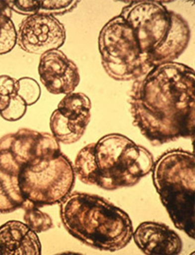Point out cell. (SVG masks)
<instances>
[{
	"label": "cell",
	"mask_w": 195,
	"mask_h": 255,
	"mask_svg": "<svg viewBox=\"0 0 195 255\" xmlns=\"http://www.w3.org/2000/svg\"><path fill=\"white\" fill-rule=\"evenodd\" d=\"M120 16L132 27L140 49L154 68L174 62L190 42L189 24L157 1H133Z\"/></svg>",
	"instance_id": "cell-4"
},
{
	"label": "cell",
	"mask_w": 195,
	"mask_h": 255,
	"mask_svg": "<svg viewBox=\"0 0 195 255\" xmlns=\"http://www.w3.org/2000/svg\"><path fill=\"white\" fill-rule=\"evenodd\" d=\"M132 239L144 255H177L183 251L179 235L164 223L143 222L133 230Z\"/></svg>",
	"instance_id": "cell-11"
},
{
	"label": "cell",
	"mask_w": 195,
	"mask_h": 255,
	"mask_svg": "<svg viewBox=\"0 0 195 255\" xmlns=\"http://www.w3.org/2000/svg\"><path fill=\"white\" fill-rule=\"evenodd\" d=\"M38 74L48 92L55 95L74 92L81 80L76 64L59 49L41 55Z\"/></svg>",
	"instance_id": "cell-10"
},
{
	"label": "cell",
	"mask_w": 195,
	"mask_h": 255,
	"mask_svg": "<svg viewBox=\"0 0 195 255\" xmlns=\"http://www.w3.org/2000/svg\"><path fill=\"white\" fill-rule=\"evenodd\" d=\"M59 205L64 227L84 245L115 253L127 247L132 239L129 215L102 197L71 192Z\"/></svg>",
	"instance_id": "cell-3"
},
{
	"label": "cell",
	"mask_w": 195,
	"mask_h": 255,
	"mask_svg": "<svg viewBox=\"0 0 195 255\" xmlns=\"http://www.w3.org/2000/svg\"><path fill=\"white\" fill-rule=\"evenodd\" d=\"M17 95L25 101L27 107L32 106L40 99L41 88L37 80L24 77L17 80Z\"/></svg>",
	"instance_id": "cell-17"
},
{
	"label": "cell",
	"mask_w": 195,
	"mask_h": 255,
	"mask_svg": "<svg viewBox=\"0 0 195 255\" xmlns=\"http://www.w3.org/2000/svg\"><path fill=\"white\" fill-rule=\"evenodd\" d=\"M27 109L25 101L19 96H14L5 111L0 112V116L7 122H16L25 116Z\"/></svg>",
	"instance_id": "cell-18"
},
{
	"label": "cell",
	"mask_w": 195,
	"mask_h": 255,
	"mask_svg": "<svg viewBox=\"0 0 195 255\" xmlns=\"http://www.w3.org/2000/svg\"><path fill=\"white\" fill-rule=\"evenodd\" d=\"M65 40V27L56 16L36 14L22 20L16 44L27 53L43 55L59 49Z\"/></svg>",
	"instance_id": "cell-9"
},
{
	"label": "cell",
	"mask_w": 195,
	"mask_h": 255,
	"mask_svg": "<svg viewBox=\"0 0 195 255\" xmlns=\"http://www.w3.org/2000/svg\"><path fill=\"white\" fill-rule=\"evenodd\" d=\"M17 95V80L8 75L0 76V101L10 100Z\"/></svg>",
	"instance_id": "cell-19"
},
{
	"label": "cell",
	"mask_w": 195,
	"mask_h": 255,
	"mask_svg": "<svg viewBox=\"0 0 195 255\" xmlns=\"http://www.w3.org/2000/svg\"><path fill=\"white\" fill-rule=\"evenodd\" d=\"M98 48L102 66L114 80H137L153 69L142 53L132 27L120 15L102 27Z\"/></svg>",
	"instance_id": "cell-7"
},
{
	"label": "cell",
	"mask_w": 195,
	"mask_h": 255,
	"mask_svg": "<svg viewBox=\"0 0 195 255\" xmlns=\"http://www.w3.org/2000/svg\"><path fill=\"white\" fill-rule=\"evenodd\" d=\"M128 103L132 124L153 146L195 135V69L168 62L133 80Z\"/></svg>",
	"instance_id": "cell-1"
},
{
	"label": "cell",
	"mask_w": 195,
	"mask_h": 255,
	"mask_svg": "<svg viewBox=\"0 0 195 255\" xmlns=\"http://www.w3.org/2000/svg\"><path fill=\"white\" fill-rule=\"evenodd\" d=\"M24 223L37 234L48 232L53 228L52 218L39 208L29 206L24 209Z\"/></svg>",
	"instance_id": "cell-15"
},
{
	"label": "cell",
	"mask_w": 195,
	"mask_h": 255,
	"mask_svg": "<svg viewBox=\"0 0 195 255\" xmlns=\"http://www.w3.org/2000/svg\"><path fill=\"white\" fill-rule=\"evenodd\" d=\"M153 154L127 136L107 134L80 149L74 159L75 177L106 191L135 186L153 169Z\"/></svg>",
	"instance_id": "cell-2"
},
{
	"label": "cell",
	"mask_w": 195,
	"mask_h": 255,
	"mask_svg": "<svg viewBox=\"0 0 195 255\" xmlns=\"http://www.w3.org/2000/svg\"><path fill=\"white\" fill-rule=\"evenodd\" d=\"M74 182V166L63 152L23 165L18 183L27 202L24 209L61 203L73 191Z\"/></svg>",
	"instance_id": "cell-6"
},
{
	"label": "cell",
	"mask_w": 195,
	"mask_h": 255,
	"mask_svg": "<svg viewBox=\"0 0 195 255\" xmlns=\"http://www.w3.org/2000/svg\"><path fill=\"white\" fill-rule=\"evenodd\" d=\"M11 15L7 1H0V55L9 53L16 45L17 31Z\"/></svg>",
	"instance_id": "cell-14"
},
{
	"label": "cell",
	"mask_w": 195,
	"mask_h": 255,
	"mask_svg": "<svg viewBox=\"0 0 195 255\" xmlns=\"http://www.w3.org/2000/svg\"><path fill=\"white\" fill-rule=\"evenodd\" d=\"M42 245L37 233L20 221L0 226V255H41Z\"/></svg>",
	"instance_id": "cell-12"
},
{
	"label": "cell",
	"mask_w": 195,
	"mask_h": 255,
	"mask_svg": "<svg viewBox=\"0 0 195 255\" xmlns=\"http://www.w3.org/2000/svg\"><path fill=\"white\" fill-rule=\"evenodd\" d=\"M79 1L75 0H41L37 1V14L48 16H63L77 6Z\"/></svg>",
	"instance_id": "cell-16"
},
{
	"label": "cell",
	"mask_w": 195,
	"mask_h": 255,
	"mask_svg": "<svg viewBox=\"0 0 195 255\" xmlns=\"http://www.w3.org/2000/svg\"><path fill=\"white\" fill-rule=\"evenodd\" d=\"M92 103L82 92L65 95L58 109L51 114V134L58 142L73 144L83 137L91 120Z\"/></svg>",
	"instance_id": "cell-8"
},
{
	"label": "cell",
	"mask_w": 195,
	"mask_h": 255,
	"mask_svg": "<svg viewBox=\"0 0 195 255\" xmlns=\"http://www.w3.org/2000/svg\"><path fill=\"white\" fill-rule=\"evenodd\" d=\"M152 172L153 185L174 226L195 239V153L166 151L153 162Z\"/></svg>",
	"instance_id": "cell-5"
},
{
	"label": "cell",
	"mask_w": 195,
	"mask_h": 255,
	"mask_svg": "<svg viewBox=\"0 0 195 255\" xmlns=\"http://www.w3.org/2000/svg\"><path fill=\"white\" fill-rule=\"evenodd\" d=\"M20 169L9 153L0 148V214L23 210L27 205L18 183Z\"/></svg>",
	"instance_id": "cell-13"
}]
</instances>
